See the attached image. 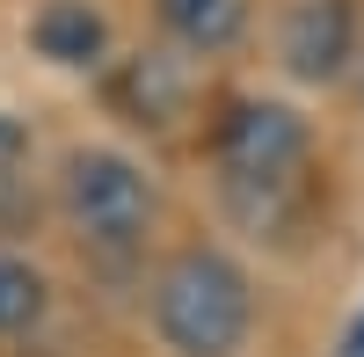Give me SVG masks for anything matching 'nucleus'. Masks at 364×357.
Segmentation results:
<instances>
[{"label":"nucleus","instance_id":"obj_1","mask_svg":"<svg viewBox=\"0 0 364 357\" xmlns=\"http://www.w3.org/2000/svg\"><path fill=\"white\" fill-rule=\"evenodd\" d=\"M248 314H255L248 277L211 248L175 255L154 284V321H161L168 350H182V357H233L240 336H248Z\"/></svg>","mask_w":364,"mask_h":357},{"label":"nucleus","instance_id":"obj_2","mask_svg":"<svg viewBox=\"0 0 364 357\" xmlns=\"http://www.w3.org/2000/svg\"><path fill=\"white\" fill-rule=\"evenodd\" d=\"M66 212L80 219L87 241L132 248L146 233V219H154V190L124 154H73L66 161Z\"/></svg>","mask_w":364,"mask_h":357},{"label":"nucleus","instance_id":"obj_3","mask_svg":"<svg viewBox=\"0 0 364 357\" xmlns=\"http://www.w3.org/2000/svg\"><path fill=\"white\" fill-rule=\"evenodd\" d=\"M219 154L233 175H291L306 154V124L284 102H233L219 124Z\"/></svg>","mask_w":364,"mask_h":357},{"label":"nucleus","instance_id":"obj_4","mask_svg":"<svg viewBox=\"0 0 364 357\" xmlns=\"http://www.w3.org/2000/svg\"><path fill=\"white\" fill-rule=\"evenodd\" d=\"M357 51V8L350 0H306L284 22V58L299 80H336Z\"/></svg>","mask_w":364,"mask_h":357},{"label":"nucleus","instance_id":"obj_5","mask_svg":"<svg viewBox=\"0 0 364 357\" xmlns=\"http://www.w3.org/2000/svg\"><path fill=\"white\" fill-rule=\"evenodd\" d=\"M37 51L58 58V66H87V58L102 51V15L87 8V0H44V15H37Z\"/></svg>","mask_w":364,"mask_h":357},{"label":"nucleus","instance_id":"obj_6","mask_svg":"<svg viewBox=\"0 0 364 357\" xmlns=\"http://www.w3.org/2000/svg\"><path fill=\"white\" fill-rule=\"evenodd\" d=\"M240 0H161V22L175 29L182 44H197V51H219L240 37Z\"/></svg>","mask_w":364,"mask_h":357},{"label":"nucleus","instance_id":"obj_7","mask_svg":"<svg viewBox=\"0 0 364 357\" xmlns=\"http://www.w3.org/2000/svg\"><path fill=\"white\" fill-rule=\"evenodd\" d=\"M37 314H44V277L29 262L0 255V329H29Z\"/></svg>","mask_w":364,"mask_h":357},{"label":"nucleus","instance_id":"obj_8","mask_svg":"<svg viewBox=\"0 0 364 357\" xmlns=\"http://www.w3.org/2000/svg\"><path fill=\"white\" fill-rule=\"evenodd\" d=\"M350 357H364V321H357V336H350Z\"/></svg>","mask_w":364,"mask_h":357}]
</instances>
